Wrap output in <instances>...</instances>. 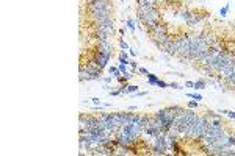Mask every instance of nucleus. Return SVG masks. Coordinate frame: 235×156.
<instances>
[{"label": "nucleus", "mask_w": 235, "mask_h": 156, "mask_svg": "<svg viewBox=\"0 0 235 156\" xmlns=\"http://www.w3.org/2000/svg\"><path fill=\"white\" fill-rule=\"evenodd\" d=\"M135 94H136V97H144L147 92H135Z\"/></svg>", "instance_id": "30"}, {"label": "nucleus", "mask_w": 235, "mask_h": 156, "mask_svg": "<svg viewBox=\"0 0 235 156\" xmlns=\"http://www.w3.org/2000/svg\"><path fill=\"white\" fill-rule=\"evenodd\" d=\"M119 2H121V3H124V2H125V0H119Z\"/></svg>", "instance_id": "32"}, {"label": "nucleus", "mask_w": 235, "mask_h": 156, "mask_svg": "<svg viewBox=\"0 0 235 156\" xmlns=\"http://www.w3.org/2000/svg\"><path fill=\"white\" fill-rule=\"evenodd\" d=\"M119 94H122L121 89H118V90H110V95H111V97H116V95H119Z\"/></svg>", "instance_id": "24"}, {"label": "nucleus", "mask_w": 235, "mask_h": 156, "mask_svg": "<svg viewBox=\"0 0 235 156\" xmlns=\"http://www.w3.org/2000/svg\"><path fill=\"white\" fill-rule=\"evenodd\" d=\"M102 81H103V84H111V77H105Z\"/></svg>", "instance_id": "26"}, {"label": "nucleus", "mask_w": 235, "mask_h": 156, "mask_svg": "<svg viewBox=\"0 0 235 156\" xmlns=\"http://www.w3.org/2000/svg\"><path fill=\"white\" fill-rule=\"evenodd\" d=\"M128 55L135 58V56H138V50L136 49H130V47H128Z\"/></svg>", "instance_id": "22"}, {"label": "nucleus", "mask_w": 235, "mask_h": 156, "mask_svg": "<svg viewBox=\"0 0 235 156\" xmlns=\"http://www.w3.org/2000/svg\"><path fill=\"white\" fill-rule=\"evenodd\" d=\"M166 150H168L166 134H158L155 137V145L152 147V153H155V155H165Z\"/></svg>", "instance_id": "3"}, {"label": "nucleus", "mask_w": 235, "mask_h": 156, "mask_svg": "<svg viewBox=\"0 0 235 156\" xmlns=\"http://www.w3.org/2000/svg\"><path fill=\"white\" fill-rule=\"evenodd\" d=\"M197 105H199L197 100H191V102H188V108H191V109H196Z\"/></svg>", "instance_id": "17"}, {"label": "nucleus", "mask_w": 235, "mask_h": 156, "mask_svg": "<svg viewBox=\"0 0 235 156\" xmlns=\"http://www.w3.org/2000/svg\"><path fill=\"white\" fill-rule=\"evenodd\" d=\"M128 58V53L125 52V50H121V53H119V61H122V59H127ZM128 61V59H127Z\"/></svg>", "instance_id": "18"}, {"label": "nucleus", "mask_w": 235, "mask_h": 156, "mask_svg": "<svg viewBox=\"0 0 235 156\" xmlns=\"http://www.w3.org/2000/svg\"><path fill=\"white\" fill-rule=\"evenodd\" d=\"M127 27H128V30H130L132 33H135V20L133 19H130V17L127 19Z\"/></svg>", "instance_id": "13"}, {"label": "nucleus", "mask_w": 235, "mask_h": 156, "mask_svg": "<svg viewBox=\"0 0 235 156\" xmlns=\"http://www.w3.org/2000/svg\"><path fill=\"white\" fill-rule=\"evenodd\" d=\"M157 86L162 87V89H165V87H169V84L166 83V81H163V80H158V81H157Z\"/></svg>", "instance_id": "19"}, {"label": "nucleus", "mask_w": 235, "mask_h": 156, "mask_svg": "<svg viewBox=\"0 0 235 156\" xmlns=\"http://www.w3.org/2000/svg\"><path fill=\"white\" fill-rule=\"evenodd\" d=\"M169 87H172V89H182L177 83H169Z\"/></svg>", "instance_id": "28"}, {"label": "nucleus", "mask_w": 235, "mask_h": 156, "mask_svg": "<svg viewBox=\"0 0 235 156\" xmlns=\"http://www.w3.org/2000/svg\"><path fill=\"white\" fill-rule=\"evenodd\" d=\"M135 92H138V86H136V84H127V87L122 90V94H135Z\"/></svg>", "instance_id": "8"}, {"label": "nucleus", "mask_w": 235, "mask_h": 156, "mask_svg": "<svg viewBox=\"0 0 235 156\" xmlns=\"http://www.w3.org/2000/svg\"><path fill=\"white\" fill-rule=\"evenodd\" d=\"M205 86H207V81H205V80H197V81H194L193 89L201 90V89H205Z\"/></svg>", "instance_id": "7"}, {"label": "nucleus", "mask_w": 235, "mask_h": 156, "mask_svg": "<svg viewBox=\"0 0 235 156\" xmlns=\"http://www.w3.org/2000/svg\"><path fill=\"white\" fill-rule=\"evenodd\" d=\"M202 42L205 44L207 47H215L216 42H218V39L215 37V34H205V36L202 37Z\"/></svg>", "instance_id": "5"}, {"label": "nucleus", "mask_w": 235, "mask_h": 156, "mask_svg": "<svg viewBox=\"0 0 235 156\" xmlns=\"http://www.w3.org/2000/svg\"><path fill=\"white\" fill-rule=\"evenodd\" d=\"M221 114L227 115V117H230V119H235V112L234 111H229V109H221Z\"/></svg>", "instance_id": "14"}, {"label": "nucleus", "mask_w": 235, "mask_h": 156, "mask_svg": "<svg viewBox=\"0 0 235 156\" xmlns=\"http://www.w3.org/2000/svg\"><path fill=\"white\" fill-rule=\"evenodd\" d=\"M193 86H194L193 81H185V87H193Z\"/></svg>", "instance_id": "29"}, {"label": "nucleus", "mask_w": 235, "mask_h": 156, "mask_svg": "<svg viewBox=\"0 0 235 156\" xmlns=\"http://www.w3.org/2000/svg\"><path fill=\"white\" fill-rule=\"evenodd\" d=\"M160 78L157 77V75L154 73H147V84H150V86H157V81H158Z\"/></svg>", "instance_id": "6"}, {"label": "nucleus", "mask_w": 235, "mask_h": 156, "mask_svg": "<svg viewBox=\"0 0 235 156\" xmlns=\"http://www.w3.org/2000/svg\"><path fill=\"white\" fill-rule=\"evenodd\" d=\"M116 80H118V83H119V84H127V81H128L125 77H121V75H119V77L116 78Z\"/></svg>", "instance_id": "21"}, {"label": "nucleus", "mask_w": 235, "mask_h": 156, "mask_svg": "<svg viewBox=\"0 0 235 156\" xmlns=\"http://www.w3.org/2000/svg\"><path fill=\"white\" fill-rule=\"evenodd\" d=\"M138 70H140V73H143V75H147V73H149L146 67H138Z\"/></svg>", "instance_id": "25"}, {"label": "nucleus", "mask_w": 235, "mask_h": 156, "mask_svg": "<svg viewBox=\"0 0 235 156\" xmlns=\"http://www.w3.org/2000/svg\"><path fill=\"white\" fill-rule=\"evenodd\" d=\"M190 98H193V100H197V102H201L202 100V95L201 94H197V92H191V94H187Z\"/></svg>", "instance_id": "12"}, {"label": "nucleus", "mask_w": 235, "mask_h": 156, "mask_svg": "<svg viewBox=\"0 0 235 156\" xmlns=\"http://www.w3.org/2000/svg\"><path fill=\"white\" fill-rule=\"evenodd\" d=\"M127 66H128V64H122V62H119L118 69H119V70H121V73H122V75H125V73H127V72H128V70H127Z\"/></svg>", "instance_id": "15"}, {"label": "nucleus", "mask_w": 235, "mask_h": 156, "mask_svg": "<svg viewBox=\"0 0 235 156\" xmlns=\"http://www.w3.org/2000/svg\"><path fill=\"white\" fill-rule=\"evenodd\" d=\"M209 127H210V122L207 120V117H197L193 120V123L190 125V127L187 128V131H185V136L187 137H194V139H202L204 136H205V133L209 131Z\"/></svg>", "instance_id": "1"}, {"label": "nucleus", "mask_w": 235, "mask_h": 156, "mask_svg": "<svg viewBox=\"0 0 235 156\" xmlns=\"http://www.w3.org/2000/svg\"><path fill=\"white\" fill-rule=\"evenodd\" d=\"M180 17H182V19H183V20H187V22H190V20H191V19H193V17H194V12H190V11H183V12H182V14H180Z\"/></svg>", "instance_id": "10"}, {"label": "nucleus", "mask_w": 235, "mask_h": 156, "mask_svg": "<svg viewBox=\"0 0 235 156\" xmlns=\"http://www.w3.org/2000/svg\"><path fill=\"white\" fill-rule=\"evenodd\" d=\"M89 102L93 103V106H100L102 103H100V98H97V97H93V98H89Z\"/></svg>", "instance_id": "16"}, {"label": "nucleus", "mask_w": 235, "mask_h": 156, "mask_svg": "<svg viewBox=\"0 0 235 156\" xmlns=\"http://www.w3.org/2000/svg\"><path fill=\"white\" fill-rule=\"evenodd\" d=\"M207 115H209V117H212V119H221V115H219V114H215L213 111H209V112H207Z\"/></svg>", "instance_id": "23"}, {"label": "nucleus", "mask_w": 235, "mask_h": 156, "mask_svg": "<svg viewBox=\"0 0 235 156\" xmlns=\"http://www.w3.org/2000/svg\"><path fill=\"white\" fill-rule=\"evenodd\" d=\"M108 72H110V75H111V77H115V78H118L119 75H122L121 70H119L118 67H115V66H110V67H108Z\"/></svg>", "instance_id": "9"}, {"label": "nucleus", "mask_w": 235, "mask_h": 156, "mask_svg": "<svg viewBox=\"0 0 235 156\" xmlns=\"http://www.w3.org/2000/svg\"><path fill=\"white\" fill-rule=\"evenodd\" d=\"M229 9H230V3H227V5L226 6H222L221 9H219V16H221V17H226V16H227V12H229Z\"/></svg>", "instance_id": "11"}, {"label": "nucleus", "mask_w": 235, "mask_h": 156, "mask_svg": "<svg viewBox=\"0 0 235 156\" xmlns=\"http://www.w3.org/2000/svg\"><path fill=\"white\" fill-rule=\"evenodd\" d=\"M96 31H102V33L111 36L113 31H115V27H113V19L108 16V17H105L103 20L96 22Z\"/></svg>", "instance_id": "2"}, {"label": "nucleus", "mask_w": 235, "mask_h": 156, "mask_svg": "<svg viewBox=\"0 0 235 156\" xmlns=\"http://www.w3.org/2000/svg\"><path fill=\"white\" fill-rule=\"evenodd\" d=\"M128 66H130V67L133 69V70H135V69H138V64H136L135 61H128Z\"/></svg>", "instance_id": "27"}, {"label": "nucleus", "mask_w": 235, "mask_h": 156, "mask_svg": "<svg viewBox=\"0 0 235 156\" xmlns=\"http://www.w3.org/2000/svg\"><path fill=\"white\" fill-rule=\"evenodd\" d=\"M155 2H157V3H158V2H166V0H155Z\"/></svg>", "instance_id": "31"}, {"label": "nucleus", "mask_w": 235, "mask_h": 156, "mask_svg": "<svg viewBox=\"0 0 235 156\" xmlns=\"http://www.w3.org/2000/svg\"><path fill=\"white\" fill-rule=\"evenodd\" d=\"M119 45H121V49H122V50H128V44L125 42V41L122 39V37L119 39Z\"/></svg>", "instance_id": "20"}, {"label": "nucleus", "mask_w": 235, "mask_h": 156, "mask_svg": "<svg viewBox=\"0 0 235 156\" xmlns=\"http://www.w3.org/2000/svg\"><path fill=\"white\" fill-rule=\"evenodd\" d=\"M149 33H150V36H152V34H165V33H168V27H166V24H163V22L158 20L149 30Z\"/></svg>", "instance_id": "4"}]
</instances>
